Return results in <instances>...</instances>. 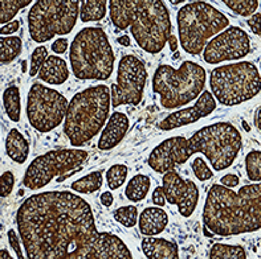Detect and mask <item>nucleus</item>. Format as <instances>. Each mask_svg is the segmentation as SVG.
I'll use <instances>...</instances> for the list:
<instances>
[{"label":"nucleus","instance_id":"obj_1","mask_svg":"<svg viewBox=\"0 0 261 259\" xmlns=\"http://www.w3.org/2000/svg\"><path fill=\"white\" fill-rule=\"evenodd\" d=\"M16 223L28 259H66L98 233L90 204L68 190L28 197Z\"/></svg>","mask_w":261,"mask_h":259},{"label":"nucleus","instance_id":"obj_2","mask_svg":"<svg viewBox=\"0 0 261 259\" xmlns=\"http://www.w3.org/2000/svg\"><path fill=\"white\" fill-rule=\"evenodd\" d=\"M204 229L222 237L253 233L261 229V184L244 185L238 192L214 184L203 208Z\"/></svg>","mask_w":261,"mask_h":259},{"label":"nucleus","instance_id":"obj_3","mask_svg":"<svg viewBox=\"0 0 261 259\" xmlns=\"http://www.w3.org/2000/svg\"><path fill=\"white\" fill-rule=\"evenodd\" d=\"M113 25L130 28L136 43L150 54L162 52L171 36V19L161 0H110L108 2Z\"/></svg>","mask_w":261,"mask_h":259},{"label":"nucleus","instance_id":"obj_4","mask_svg":"<svg viewBox=\"0 0 261 259\" xmlns=\"http://www.w3.org/2000/svg\"><path fill=\"white\" fill-rule=\"evenodd\" d=\"M110 90L94 85L73 95L64 118V134L73 147H81L99 134L109 118Z\"/></svg>","mask_w":261,"mask_h":259},{"label":"nucleus","instance_id":"obj_5","mask_svg":"<svg viewBox=\"0 0 261 259\" xmlns=\"http://www.w3.org/2000/svg\"><path fill=\"white\" fill-rule=\"evenodd\" d=\"M72 72L81 81H106L114 70V50L105 31L86 26L77 33L69 52Z\"/></svg>","mask_w":261,"mask_h":259},{"label":"nucleus","instance_id":"obj_6","mask_svg":"<svg viewBox=\"0 0 261 259\" xmlns=\"http://www.w3.org/2000/svg\"><path fill=\"white\" fill-rule=\"evenodd\" d=\"M205 82V69L194 61H185L178 69L162 64L152 77V90L159 95L162 107L174 110L195 101L204 90Z\"/></svg>","mask_w":261,"mask_h":259},{"label":"nucleus","instance_id":"obj_7","mask_svg":"<svg viewBox=\"0 0 261 259\" xmlns=\"http://www.w3.org/2000/svg\"><path fill=\"white\" fill-rule=\"evenodd\" d=\"M182 49L198 56L218 33L229 26V19L207 2H190L180 7L176 16Z\"/></svg>","mask_w":261,"mask_h":259},{"label":"nucleus","instance_id":"obj_8","mask_svg":"<svg viewBox=\"0 0 261 259\" xmlns=\"http://www.w3.org/2000/svg\"><path fill=\"white\" fill-rule=\"evenodd\" d=\"M210 89L220 105L228 107L242 105L260 93V72L251 61L220 65L210 73Z\"/></svg>","mask_w":261,"mask_h":259},{"label":"nucleus","instance_id":"obj_9","mask_svg":"<svg viewBox=\"0 0 261 259\" xmlns=\"http://www.w3.org/2000/svg\"><path fill=\"white\" fill-rule=\"evenodd\" d=\"M191 156L203 154L210 160L212 169L224 171L235 163L243 147L242 134L229 122H218L204 126L187 139Z\"/></svg>","mask_w":261,"mask_h":259},{"label":"nucleus","instance_id":"obj_10","mask_svg":"<svg viewBox=\"0 0 261 259\" xmlns=\"http://www.w3.org/2000/svg\"><path fill=\"white\" fill-rule=\"evenodd\" d=\"M77 0H37L28 12V32L35 43L65 36L79 20Z\"/></svg>","mask_w":261,"mask_h":259},{"label":"nucleus","instance_id":"obj_11","mask_svg":"<svg viewBox=\"0 0 261 259\" xmlns=\"http://www.w3.org/2000/svg\"><path fill=\"white\" fill-rule=\"evenodd\" d=\"M88 159V151L79 148H64L55 150L40 155L31 161L24 174V187L31 190H37L46 187L57 177L61 183L69 177V172H76L84 161Z\"/></svg>","mask_w":261,"mask_h":259},{"label":"nucleus","instance_id":"obj_12","mask_svg":"<svg viewBox=\"0 0 261 259\" xmlns=\"http://www.w3.org/2000/svg\"><path fill=\"white\" fill-rule=\"evenodd\" d=\"M68 103L69 101L55 89L33 83L27 94V118L36 131L46 134L63 123Z\"/></svg>","mask_w":261,"mask_h":259},{"label":"nucleus","instance_id":"obj_13","mask_svg":"<svg viewBox=\"0 0 261 259\" xmlns=\"http://www.w3.org/2000/svg\"><path fill=\"white\" fill-rule=\"evenodd\" d=\"M149 73L142 60L127 54L119 60L117 83L110 86V105L114 108L122 105L138 106L142 101Z\"/></svg>","mask_w":261,"mask_h":259},{"label":"nucleus","instance_id":"obj_14","mask_svg":"<svg viewBox=\"0 0 261 259\" xmlns=\"http://www.w3.org/2000/svg\"><path fill=\"white\" fill-rule=\"evenodd\" d=\"M251 53V39L248 33L239 26H228L214 39L203 50V59L207 64H220L223 61L242 60Z\"/></svg>","mask_w":261,"mask_h":259},{"label":"nucleus","instance_id":"obj_15","mask_svg":"<svg viewBox=\"0 0 261 259\" xmlns=\"http://www.w3.org/2000/svg\"><path fill=\"white\" fill-rule=\"evenodd\" d=\"M66 259H133V255L118 236L109 232H98L89 242L79 247Z\"/></svg>","mask_w":261,"mask_h":259},{"label":"nucleus","instance_id":"obj_16","mask_svg":"<svg viewBox=\"0 0 261 259\" xmlns=\"http://www.w3.org/2000/svg\"><path fill=\"white\" fill-rule=\"evenodd\" d=\"M191 158L187 139L185 136H172L159 143L149 155L147 164L156 174L175 171L176 165H182Z\"/></svg>","mask_w":261,"mask_h":259},{"label":"nucleus","instance_id":"obj_17","mask_svg":"<svg viewBox=\"0 0 261 259\" xmlns=\"http://www.w3.org/2000/svg\"><path fill=\"white\" fill-rule=\"evenodd\" d=\"M216 101L210 93V90H203V93L198 97V101L191 107L182 108L178 111L167 115L165 119L158 123V128L162 131H171L175 128L183 127V126L192 125L199 119L208 117L215 111Z\"/></svg>","mask_w":261,"mask_h":259},{"label":"nucleus","instance_id":"obj_18","mask_svg":"<svg viewBox=\"0 0 261 259\" xmlns=\"http://www.w3.org/2000/svg\"><path fill=\"white\" fill-rule=\"evenodd\" d=\"M130 128V119L125 112H113L105 123L98 140L101 151H109L123 140Z\"/></svg>","mask_w":261,"mask_h":259},{"label":"nucleus","instance_id":"obj_19","mask_svg":"<svg viewBox=\"0 0 261 259\" xmlns=\"http://www.w3.org/2000/svg\"><path fill=\"white\" fill-rule=\"evenodd\" d=\"M167 225H169V214L162 208H145L138 217L139 232L145 237H156L165 232Z\"/></svg>","mask_w":261,"mask_h":259},{"label":"nucleus","instance_id":"obj_20","mask_svg":"<svg viewBox=\"0 0 261 259\" xmlns=\"http://www.w3.org/2000/svg\"><path fill=\"white\" fill-rule=\"evenodd\" d=\"M141 247L147 259H180L178 245L166 238L145 237Z\"/></svg>","mask_w":261,"mask_h":259},{"label":"nucleus","instance_id":"obj_21","mask_svg":"<svg viewBox=\"0 0 261 259\" xmlns=\"http://www.w3.org/2000/svg\"><path fill=\"white\" fill-rule=\"evenodd\" d=\"M40 81L53 86H60L65 83L69 78L68 64L64 59L57 56H49L44 61L37 73Z\"/></svg>","mask_w":261,"mask_h":259},{"label":"nucleus","instance_id":"obj_22","mask_svg":"<svg viewBox=\"0 0 261 259\" xmlns=\"http://www.w3.org/2000/svg\"><path fill=\"white\" fill-rule=\"evenodd\" d=\"M7 156L17 164H24L30 155V143L17 128H11L6 136Z\"/></svg>","mask_w":261,"mask_h":259},{"label":"nucleus","instance_id":"obj_23","mask_svg":"<svg viewBox=\"0 0 261 259\" xmlns=\"http://www.w3.org/2000/svg\"><path fill=\"white\" fill-rule=\"evenodd\" d=\"M186 180L178 172L170 171L163 174L162 177V190L165 194L166 201L171 205H178L182 200L183 194L186 192Z\"/></svg>","mask_w":261,"mask_h":259},{"label":"nucleus","instance_id":"obj_24","mask_svg":"<svg viewBox=\"0 0 261 259\" xmlns=\"http://www.w3.org/2000/svg\"><path fill=\"white\" fill-rule=\"evenodd\" d=\"M108 11L106 0H84L80 2L79 17L83 23H92L102 20Z\"/></svg>","mask_w":261,"mask_h":259},{"label":"nucleus","instance_id":"obj_25","mask_svg":"<svg viewBox=\"0 0 261 259\" xmlns=\"http://www.w3.org/2000/svg\"><path fill=\"white\" fill-rule=\"evenodd\" d=\"M150 187H151V179L147 175L138 174L133 176L126 185L125 194L127 200L132 203H139L145 200L146 196L149 194Z\"/></svg>","mask_w":261,"mask_h":259},{"label":"nucleus","instance_id":"obj_26","mask_svg":"<svg viewBox=\"0 0 261 259\" xmlns=\"http://www.w3.org/2000/svg\"><path fill=\"white\" fill-rule=\"evenodd\" d=\"M2 99L7 117L12 122H19L21 119V95L19 86L11 85L6 88Z\"/></svg>","mask_w":261,"mask_h":259},{"label":"nucleus","instance_id":"obj_27","mask_svg":"<svg viewBox=\"0 0 261 259\" xmlns=\"http://www.w3.org/2000/svg\"><path fill=\"white\" fill-rule=\"evenodd\" d=\"M23 41L19 36H0V64H10L21 54Z\"/></svg>","mask_w":261,"mask_h":259},{"label":"nucleus","instance_id":"obj_28","mask_svg":"<svg viewBox=\"0 0 261 259\" xmlns=\"http://www.w3.org/2000/svg\"><path fill=\"white\" fill-rule=\"evenodd\" d=\"M186 184H187V187H186V192L183 194L182 200L178 203V210L180 216L189 218L198 207L200 192H199L196 184L192 180H186Z\"/></svg>","mask_w":261,"mask_h":259},{"label":"nucleus","instance_id":"obj_29","mask_svg":"<svg viewBox=\"0 0 261 259\" xmlns=\"http://www.w3.org/2000/svg\"><path fill=\"white\" fill-rule=\"evenodd\" d=\"M103 183V174L101 171L90 172L85 176L80 177L76 181L72 183V190L81 194H90L94 193L97 190L101 189Z\"/></svg>","mask_w":261,"mask_h":259},{"label":"nucleus","instance_id":"obj_30","mask_svg":"<svg viewBox=\"0 0 261 259\" xmlns=\"http://www.w3.org/2000/svg\"><path fill=\"white\" fill-rule=\"evenodd\" d=\"M210 259H247V253L240 245L214 243L210 249Z\"/></svg>","mask_w":261,"mask_h":259},{"label":"nucleus","instance_id":"obj_31","mask_svg":"<svg viewBox=\"0 0 261 259\" xmlns=\"http://www.w3.org/2000/svg\"><path fill=\"white\" fill-rule=\"evenodd\" d=\"M30 4L31 0H0V25L12 21L19 11Z\"/></svg>","mask_w":261,"mask_h":259},{"label":"nucleus","instance_id":"obj_32","mask_svg":"<svg viewBox=\"0 0 261 259\" xmlns=\"http://www.w3.org/2000/svg\"><path fill=\"white\" fill-rule=\"evenodd\" d=\"M129 174V168L125 164H114L106 171L105 179L110 190L119 189L125 184Z\"/></svg>","mask_w":261,"mask_h":259},{"label":"nucleus","instance_id":"obj_33","mask_svg":"<svg viewBox=\"0 0 261 259\" xmlns=\"http://www.w3.org/2000/svg\"><path fill=\"white\" fill-rule=\"evenodd\" d=\"M114 220L125 227H134L138 222V209L134 205H125L117 208L113 213Z\"/></svg>","mask_w":261,"mask_h":259},{"label":"nucleus","instance_id":"obj_34","mask_svg":"<svg viewBox=\"0 0 261 259\" xmlns=\"http://www.w3.org/2000/svg\"><path fill=\"white\" fill-rule=\"evenodd\" d=\"M224 4L242 17H251L257 11L258 0H225Z\"/></svg>","mask_w":261,"mask_h":259},{"label":"nucleus","instance_id":"obj_35","mask_svg":"<svg viewBox=\"0 0 261 259\" xmlns=\"http://www.w3.org/2000/svg\"><path fill=\"white\" fill-rule=\"evenodd\" d=\"M245 171L251 181L260 183L261 180V152L253 150L245 156Z\"/></svg>","mask_w":261,"mask_h":259},{"label":"nucleus","instance_id":"obj_36","mask_svg":"<svg viewBox=\"0 0 261 259\" xmlns=\"http://www.w3.org/2000/svg\"><path fill=\"white\" fill-rule=\"evenodd\" d=\"M48 57H49V52H48V48H46V46L40 45L33 49L30 60V77L37 76L40 68H41V65H43L44 61H45Z\"/></svg>","mask_w":261,"mask_h":259},{"label":"nucleus","instance_id":"obj_37","mask_svg":"<svg viewBox=\"0 0 261 259\" xmlns=\"http://www.w3.org/2000/svg\"><path fill=\"white\" fill-rule=\"evenodd\" d=\"M191 168L192 172H194V175H195V177L199 181H207L214 176L212 171L210 169L208 164H207L204 159L200 158V156H198V158H195L192 160Z\"/></svg>","mask_w":261,"mask_h":259},{"label":"nucleus","instance_id":"obj_38","mask_svg":"<svg viewBox=\"0 0 261 259\" xmlns=\"http://www.w3.org/2000/svg\"><path fill=\"white\" fill-rule=\"evenodd\" d=\"M15 187V176L11 171H6L0 175V197L6 198L11 196Z\"/></svg>","mask_w":261,"mask_h":259},{"label":"nucleus","instance_id":"obj_39","mask_svg":"<svg viewBox=\"0 0 261 259\" xmlns=\"http://www.w3.org/2000/svg\"><path fill=\"white\" fill-rule=\"evenodd\" d=\"M7 237H8V242H10L11 249L13 250V253L16 254L17 259H25L23 254V249H21V242H20V237L16 233L15 229H10L7 232Z\"/></svg>","mask_w":261,"mask_h":259},{"label":"nucleus","instance_id":"obj_40","mask_svg":"<svg viewBox=\"0 0 261 259\" xmlns=\"http://www.w3.org/2000/svg\"><path fill=\"white\" fill-rule=\"evenodd\" d=\"M19 30H20L19 20H12V21L4 24V25L0 28V36H11V35L16 33Z\"/></svg>","mask_w":261,"mask_h":259},{"label":"nucleus","instance_id":"obj_41","mask_svg":"<svg viewBox=\"0 0 261 259\" xmlns=\"http://www.w3.org/2000/svg\"><path fill=\"white\" fill-rule=\"evenodd\" d=\"M247 24L249 25V28L252 30V32L260 36L261 33V13H255V15H252L248 20H247Z\"/></svg>","mask_w":261,"mask_h":259},{"label":"nucleus","instance_id":"obj_42","mask_svg":"<svg viewBox=\"0 0 261 259\" xmlns=\"http://www.w3.org/2000/svg\"><path fill=\"white\" fill-rule=\"evenodd\" d=\"M50 49H52V52L56 53V54H63V53H65L66 49H68V39H64V37L56 39L52 43Z\"/></svg>","mask_w":261,"mask_h":259},{"label":"nucleus","instance_id":"obj_43","mask_svg":"<svg viewBox=\"0 0 261 259\" xmlns=\"http://www.w3.org/2000/svg\"><path fill=\"white\" fill-rule=\"evenodd\" d=\"M239 183H240V180H239V176H236L235 174H227V175H224L222 179H220V184H222L223 187L229 188V189L238 187Z\"/></svg>","mask_w":261,"mask_h":259},{"label":"nucleus","instance_id":"obj_44","mask_svg":"<svg viewBox=\"0 0 261 259\" xmlns=\"http://www.w3.org/2000/svg\"><path fill=\"white\" fill-rule=\"evenodd\" d=\"M152 203L155 204L158 208H162L166 205V198L165 194H163L162 187H156L152 192Z\"/></svg>","mask_w":261,"mask_h":259},{"label":"nucleus","instance_id":"obj_45","mask_svg":"<svg viewBox=\"0 0 261 259\" xmlns=\"http://www.w3.org/2000/svg\"><path fill=\"white\" fill-rule=\"evenodd\" d=\"M99 200H101V204H102L103 207L109 208L113 205L114 197H113L112 192H109V190H108V192H103V193L99 196Z\"/></svg>","mask_w":261,"mask_h":259},{"label":"nucleus","instance_id":"obj_46","mask_svg":"<svg viewBox=\"0 0 261 259\" xmlns=\"http://www.w3.org/2000/svg\"><path fill=\"white\" fill-rule=\"evenodd\" d=\"M167 43H169L171 52H176V50H178V37L171 35V36L169 37V40H167Z\"/></svg>","mask_w":261,"mask_h":259},{"label":"nucleus","instance_id":"obj_47","mask_svg":"<svg viewBox=\"0 0 261 259\" xmlns=\"http://www.w3.org/2000/svg\"><path fill=\"white\" fill-rule=\"evenodd\" d=\"M117 43L122 46H130L132 41H130V37L127 36V35H123V36H119L118 39H117Z\"/></svg>","mask_w":261,"mask_h":259},{"label":"nucleus","instance_id":"obj_48","mask_svg":"<svg viewBox=\"0 0 261 259\" xmlns=\"http://www.w3.org/2000/svg\"><path fill=\"white\" fill-rule=\"evenodd\" d=\"M0 259H13V256L11 255L8 250L0 249Z\"/></svg>","mask_w":261,"mask_h":259},{"label":"nucleus","instance_id":"obj_49","mask_svg":"<svg viewBox=\"0 0 261 259\" xmlns=\"http://www.w3.org/2000/svg\"><path fill=\"white\" fill-rule=\"evenodd\" d=\"M255 126L258 131H260V107L256 108V111H255Z\"/></svg>","mask_w":261,"mask_h":259}]
</instances>
